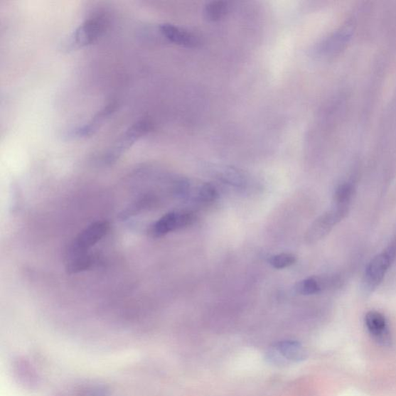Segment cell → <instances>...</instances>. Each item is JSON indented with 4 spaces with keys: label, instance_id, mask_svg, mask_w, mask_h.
I'll use <instances>...</instances> for the list:
<instances>
[{
    "label": "cell",
    "instance_id": "obj_1",
    "mask_svg": "<svg viewBox=\"0 0 396 396\" xmlns=\"http://www.w3.org/2000/svg\"><path fill=\"white\" fill-rule=\"evenodd\" d=\"M109 25V16L107 14H95L70 35L63 48L70 51L92 45L102 36Z\"/></svg>",
    "mask_w": 396,
    "mask_h": 396
},
{
    "label": "cell",
    "instance_id": "obj_2",
    "mask_svg": "<svg viewBox=\"0 0 396 396\" xmlns=\"http://www.w3.org/2000/svg\"><path fill=\"white\" fill-rule=\"evenodd\" d=\"M154 129L151 119H143L138 120L132 125L125 133L118 139L117 142L113 145L107 153L102 154L96 163L102 166H109L116 164L123 154L133 146L137 141L151 133Z\"/></svg>",
    "mask_w": 396,
    "mask_h": 396
},
{
    "label": "cell",
    "instance_id": "obj_3",
    "mask_svg": "<svg viewBox=\"0 0 396 396\" xmlns=\"http://www.w3.org/2000/svg\"><path fill=\"white\" fill-rule=\"evenodd\" d=\"M307 351L301 342L283 340L270 345L265 352L267 362L274 366L284 367L304 362Z\"/></svg>",
    "mask_w": 396,
    "mask_h": 396
},
{
    "label": "cell",
    "instance_id": "obj_4",
    "mask_svg": "<svg viewBox=\"0 0 396 396\" xmlns=\"http://www.w3.org/2000/svg\"><path fill=\"white\" fill-rule=\"evenodd\" d=\"M395 254L396 244H392L369 262L363 280V289L365 293H373L380 285L386 272L392 265Z\"/></svg>",
    "mask_w": 396,
    "mask_h": 396
},
{
    "label": "cell",
    "instance_id": "obj_5",
    "mask_svg": "<svg viewBox=\"0 0 396 396\" xmlns=\"http://www.w3.org/2000/svg\"><path fill=\"white\" fill-rule=\"evenodd\" d=\"M196 221V216L190 211H172L164 215L148 228V235L160 239L166 235L183 230Z\"/></svg>",
    "mask_w": 396,
    "mask_h": 396
},
{
    "label": "cell",
    "instance_id": "obj_6",
    "mask_svg": "<svg viewBox=\"0 0 396 396\" xmlns=\"http://www.w3.org/2000/svg\"><path fill=\"white\" fill-rule=\"evenodd\" d=\"M348 210L349 207L336 206L316 218L306 232V242L314 244L323 239L347 216Z\"/></svg>",
    "mask_w": 396,
    "mask_h": 396
},
{
    "label": "cell",
    "instance_id": "obj_7",
    "mask_svg": "<svg viewBox=\"0 0 396 396\" xmlns=\"http://www.w3.org/2000/svg\"><path fill=\"white\" fill-rule=\"evenodd\" d=\"M110 224L107 221L95 222L79 233L68 249V257L89 252L92 246L98 243L109 232ZM68 257V258H69Z\"/></svg>",
    "mask_w": 396,
    "mask_h": 396
},
{
    "label": "cell",
    "instance_id": "obj_8",
    "mask_svg": "<svg viewBox=\"0 0 396 396\" xmlns=\"http://www.w3.org/2000/svg\"><path fill=\"white\" fill-rule=\"evenodd\" d=\"M11 373L14 380L21 389L35 392L41 388V377L29 358L23 355L14 358L11 363Z\"/></svg>",
    "mask_w": 396,
    "mask_h": 396
},
{
    "label": "cell",
    "instance_id": "obj_9",
    "mask_svg": "<svg viewBox=\"0 0 396 396\" xmlns=\"http://www.w3.org/2000/svg\"><path fill=\"white\" fill-rule=\"evenodd\" d=\"M118 108V102L116 100L110 102L107 107H103L89 122L82 127L70 129L67 132L65 138L67 139H82L90 137L103 125L105 120L109 119Z\"/></svg>",
    "mask_w": 396,
    "mask_h": 396
},
{
    "label": "cell",
    "instance_id": "obj_10",
    "mask_svg": "<svg viewBox=\"0 0 396 396\" xmlns=\"http://www.w3.org/2000/svg\"><path fill=\"white\" fill-rule=\"evenodd\" d=\"M162 36L170 42L183 47L196 48L200 45V40L196 35L170 23H164L159 26Z\"/></svg>",
    "mask_w": 396,
    "mask_h": 396
},
{
    "label": "cell",
    "instance_id": "obj_11",
    "mask_svg": "<svg viewBox=\"0 0 396 396\" xmlns=\"http://www.w3.org/2000/svg\"><path fill=\"white\" fill-rule=\"evenodd\" d=\"M338 283V279L334 277H310L305 279L296 285L297 294L301 295H312L318 294L321 290L327 289Z\"/></svg>",
    "mask_w": 396,
    "mask_h": 396
},
{
    "label": "cell",
    "instance_id": "obj_12",
    "mask_svg": "<svg viewBox=\"0 0 396 396\" xmlns=\"http://www.w3.org/2000/svg\"><path fill=\"white\" fill-rule=\"evenodd\" d=\"M97 261H98V257L92 253L78 254L68 258L66 270L69 274H76L90 269Z\"/></svg>",
    "mask_w": 396,
    "mask_h": 396
},
{
    "label": "cell",
    "instance_id": "obj_13",
    "mask_svg": "<svg viewBox=\"0 0 396 396\" xmlns=\"http://www.w3.org/2000/svg\"><path fill=\"white\" fill-rule=\"evenodd\" d=\"M366 327L373 336L378 339L383 340L387 332V322L385 316L378 311H369L365 318Z\"/></svg>",
    "mask_w": 396,
    "mask_h": 396
},
{
    "label": "cell",
    "instance_id": "obj_14",
    "mask_svg": "<svg viewBox=\"0 0 396 396\" xmlns=\"http://www.w3.org/2000/svg\"><path fill=\"white\" fill-rule=\"evenodd\" d=\"M186 196L192 197L202 204H210L216 200L218 192L213 186L208 183H201L196 188H191L189 184Z\"/></svg>",
    "mask_w": 396,
    "mask_h": 396
},
{
    "label": "cell",
    "instance_id": "obj_15",
    "mask_svg": "<svg viewBox=\"0 0 396 396\" xmlns=\"http://www.w3.org/2000/svg\"><path fill=\"white\" fill-rule=\"evenodd\" d=\"M217 178L231 186L242 187L246 182L245 176L240 171L232 167H224L217 173Z\"/></svg>",
    "mask_w": 396,
    "mask_h": 396
},
{
    "label": "cell",
    "instance_id": "obj_16",
    "mask_svg": "<svg viewBox=\"0 0 396 396\" xmlns=\"http://www.w3.org/2000/svg\"><path fill=\"white\" fill-rule=\"evenodd\" d=\"M228 11V6L225 2H210L205 6V15L208 21L215 22L222 20Z\"/></svg>",
    "mask_w": 396,
    "mask_h": 396
},
{
    "label": "cell",
    "instance_id": "obj_17",
    "mask_svg": "<svg viewBox=\"0 0 396 396\" xmlns=\"http://www.w3.org/2000/svg\"><path fill=\"white\" fill-rule=\"evenodd\" d=\"M353 187L350 183H342L334 192V202L336 206L349 207L352 196H353Z\"/></svg>",
    "mask_w": 396,
    "mask_h": 396
},
{
    "label": "cell",
    "instance_id": "obj_18",
    "mask_svg": "<svg viewBox=\"0 0 396 396\" xmlns=\"http://www.w3.org/2000/svg\"><path fill=\"white\" fill-rule=\"evenodd\" d=\"M109 388L100 383L87 384L79 389L75 396H110Z\"/></svg>",
    "mask_w": 396,
    "mask_h": 396
},
{
    "label": "cell",
    "instance_id": "obj_19",
    "mask_svg": "<svg viewBox=\"0 0 396 396\" xmlns=\"http://www.w3.org/2000/svg\"><path fill=\"white\" fill-rule=\"evenodd\" d=\"M297 260L292 253H281L272 257L269 260L270 265L275 269H284L293 266Z\"/></svg>",
    "mask_w": 396,
    "mask_h": 396
},
{
    "label": "cell",
    "instance_id": "obj_20",
    "mask_svg": "<svg viewBox=\"0 0 396 396\" xmlns=\"http://www.w3.org/2000/svg\"><path fill=\"white\" fill-rule=\"evenodd\" d=\"M49 396H68L65 392H58L50 395Z\"/></svg>",
    "mask_w": 396,
    "mask_h": 396
}]
</instances>
